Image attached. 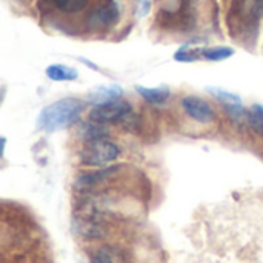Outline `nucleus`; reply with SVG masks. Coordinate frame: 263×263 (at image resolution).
<instances>
[{
    "mask_svg": "<svg viewBox=\"0 0 263 263\" xmlns=\"http://www.w3.org/2000/svg\"><path fill=\"white\" fill-rule=\"evenodd\" d=\"M153 6V0H136V15L137 18H143L149 14Z\"/></svg>",
    "mask_w": 263,
    "mask_h": 263,
    "instance_id": "obj_16",
    "label": "nucleus"
},
{
    "mask_svg": "<svg viewBox=\"0 0 263 263\" xmlns=\"http://www.w3.org/2000/svg\"><path fill=\"white\" fill-rule=\"evenodd\" d=\"M136 91L139 92V96L143 100H146L151 105H162L171 96V91H170L168 86H153V88H148V86L137 85L136 86Z\"/></svg>",
    "mask_w": 263,
    "mask_h": 263,
    "instance_id": "obj_8",
    "label": "nucleus"
},
{
    "mask_svg": "<svg viewBox=\"0 0 263 263\" xmlns=\"http://www.w3.org/2000/svg\"><path fill=\"white\" fill-rule=\"evenodd\" d=\"M45 74L52 82H74L79 77V71L63 63H52L45 69Z\"/></svg>",
    "mask_w": 263,
    "mask_h": 263,
    "instance_id": "obj_7",
    "label": "nucleus"
},
{
    "mask_svg": "<svg viewBox=\"0 0 263 263\" xmlns=\"http://www.w3.org/2000/svg\"><path fill=\"white\" fill-rule=\"evenodd\" d=\"M114 170H116V168H106V170H100V171H96V173L82 174V176L76 180V186H77L79 190L91 188V186L97 185L99 182H102L103 179H106L108 176H111Z\"/></svg>",
    "mask_w": 263,
    "mask_h": 263,
    "instance_id": "obj_11",
    "label": "nucleus"
},
{
    "mask_svg": "<svg viewBox=\"0 0 263 263\" xmlns=\"http://www.w3.org/2000/svg\"><path fill=\"white\" fill-rule=\"evenodd\" d=\"M91 263H112L111 262V257L105 253V251H100L94 256L92 262Z\"/></svg>",
    "mask_w": 263,
    "mask_h": 263,
    "instance_id": "obj_17",
    "label": "nucleus"
},
{
    "mask_svg": "<svg viewBox=\"0 0 263 263\" xmlns=\"http://www.w3.org/2000/svg\"><path fill=\"white\" fill-rule=\"evenodd\" d=\"M206 92L210 96H213L216 100H219L223 106H236V105H242V97L236 92H231L228 89L223 88H217V86H208Z\"/></svg>",
    "mask_w": 263,
    "mask_h": 263,
    "instance_id": "obj_10",
    "label": "nucleus"
},
{
    "mask_svg": "<svg viewBox=\"0 0 263 263\" xmlns=\"http://www.w3.org/2000/svg\"><path fill=\"white\" fill-rule=\"evenodd\" d=\"M120 156V148L111 140H96L88 142L80 153L82 165L88 166H105L116 162Z\"/></svg>",
    "mask_w": 263,
    "mask_h": 263,
    "instance_id": "obj_2",
    "label": "nucleus"
},
{
    "mask_svg": "<svg viewBox=\"0 0 263 263\" xmlns=\"http://www.w3.org/2000/svg\"><path fill=\"white\" fill-rule=\"evenodd\" d=\"M133 114V106L129 102L119 99L116 102L102 105V106H94L89 112V120L94 123L100 125H112L125 120Z\"/></svg>",
    "mask_w": 263,
    "mask_h": 263,
    "instance_id": "obj_3",
    "label": "nucleus"
},
{
    "mask_svg": "<svg viewBox=\"0 0 263 263\" xmlns=\"http://www.w3.org/2000/svg\"><path fill=\"white\" fill-rule=\"evenodd\" d=\"M88 102L76 97H65L51 105H46L39 117L37 128L45 133H57L74 125L85 112Z\"/></svg>",
    "mask_w": 263,
    "mask_h": 263,
    "instance_id": "obj_1",
    "label": "nucleus"
},
{
    "mask_svg": "<svg viewBox=\"0 0 263 263\" xmlns=\"http://www.w3.org/2000/svg\"><path fill=\"white\" fill-rule=\"evenodd\" d=\"M202 51H203V46H199V45H194L193 42L190 43H185L182 45L177 52L174 54V59L177 62H185V63H190V62H197L202 57Z\"/></svg>",
    "mask_w": 263,
    "mask_h": 263,
    "instance_id": "obj_9",
    "label": "nucleus"
},
{
    "mask_svg": "<svg viewBox=\"0 0 263 263\" xmlns=\"http://www.w3.org/2000/svg\"><path fill=\"white\" fill-rule=\"evenodd\" d=\"M54 6L57 9H60L62 12H66V14H76V12H80L83 11L89 0H52Z\"/></svg>",
    "mask_w": 263,
    "mask_h": 263,
    "instance_id": "obj_15",
    "label": "nucleus"
},
{
    "mask_svg": "<svg viewBox=\"0 0 263 263\" xmlns=\"http://www.w3.org/2000/svg\"><path fill=\"white\" fill-rule=\"evenodd\" d=\"M182 108L185 111V114L199 122V123H213L216 120V111L214 108L203 99L197 97V96H186L182 99Z\"/></svg>",
    "mask_w": 263,
    "mask_h": 263,
    "instance_id": "obj_4",
    "label": "nucleus"
},
{
    "mask_svg": "<svg viewBox=\"0 0 263 263\" xmlns=\"http://www.w3.org/2000/svg\"><path fill=\"white\" fill-rule=\"evenodd\" d=\"M234 52L236 51L230 46H210V48H203L202 57L210 62H222L233 57Z\"/></svg>",
    "mask_w": 263,
    "mask_h": 263,
    "instance_id": "obj_13",
    "label": "nucleus"
},
{
    "mask_svg": "<svg viewBox=\"0 0 263 263\" xmlns=\"http://www.w3.org/2000/svg\"><path fill=\"white\" fill-rule=\"evenodd\" d=\"M108 129L100 125V123H88V125H83L82 129H80V137L82 140H85L86 143L88 142H96V140H103L108 137Z\"/></svg>",
    "mask_w": 263,
    "mask_h": 263,
    "instance_id": "obj_12",
    "label": "nucleus"
},
{
    "mask_svg": "<svg viewBox=\"0 0 263 263\" xmlns=\"http://www.w3.org/2000/svg\"><path fill=\"white\" fill-rule=\"evenodd\" d=\"M247 122L248 125L257 133L263 136V106L259 103L251 105V108L247 111Z\"/></svg>",
    "mask_w": 263,
    "mask_h": 263,
    "instance_id": "obj_14",
    "label": "nucleus"
},
{
    "mask_svg": "<svg viewBox=\"0 0 263 263\" xmlns=\"http://www.w3.org/2000/svg\"><path fill=\"white\" fill-rule=\"evenodd\" d=\"M125 94L123 88L117 83H109V85H100L92 88L88 94H86V102L94 105V106H102L111 102H116L119 99H122Z\"/></svg>",
    "mask_w": 263,
    "mask_h": 263,
    "instance_id": "obj_5",
    "label": "nucleus"
},
{
    "mask_svg": "<svg viewBox=\"0 0 263 263\" xmlns=\"http://www.w3.org/2000/svg\"><path fill=\"white\" fill-rule=\"evenodd\" d=\"M117 18H119V8L112 0L108 2L106 5L97 8L91 14V22L96 26H109V25L116 23Z\"/></svg>",
    "mask_w": 263,
    "mask_h": 263,
    "instance_id": "obj_6",
    "label": "nucleus"
}]
</instances>
